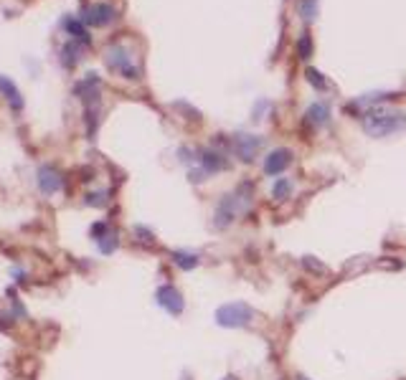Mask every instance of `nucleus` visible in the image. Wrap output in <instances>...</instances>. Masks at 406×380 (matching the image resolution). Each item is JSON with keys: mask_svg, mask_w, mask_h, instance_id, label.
<instances>
[{"mask_svg": "<svg viewBox=\"0 0 406 380\" xmlns=\"http://www.w3.org/2000/svg\"><path fill=\"white\" fill-rule=\"evenodd\" d=\"M361 122L371 137H389L406 130V112L389 107H368L361 115Z\"/></svg>", "mask_w": 406, "mask_h": 380, "instance_id": "f257e3e1", "label": "nucleus"}, {"mask_svg": "<svg viewBox=\"0 0 406 380\" xmlns=\"http://www.w3.org/2000/svg\"><path fill=\"white\" fill-rule=\"evenodd\" d=\"M247 193V185H239V190L236 193H232V195H224L221 198V203H218V208H216V215H214V226L216 228H229V226L234 224V218L247 208V198L249 195H244Z\"/></svg>", "mask_w": 406, "mask_h": 380, "instance_id": "f03ea898", "label": "nucleus"}, {"mask_svg": "<svg viewBox=\"0 0 406 380\" xmlns=\"http://www.w3.org/2000/svg\"><path fill=\"white\" fill-rule=\"evenodd\" d=\"M104 61H107V67L112 69V71H117V74H122L124 79H140V67L135 64L133 54L127 51V46H122V43H112L107 49V54H104Z\"/></svg>", "mask_w": 406, "mask_h": 380, "instance_id": "7ed1b4c3", "label": "nucleus"}, {"mask_svg": "<svg viewBox=\"0 0 406 380\" xmlns=\"http://www.w3.org/2000/svg\"><path fill=\"white\" fill-rule=\"evenodd\" d=\"M254 317V309L247 305V302H229V305H221L216 309V322L221 327H229V330H239V327H247Z\"/></svg>", "mask_w": 406, "mask_h": 380, "instance_id": "20e7f679", "label": "nucleus"}, {"mask_svg": "<svg viewBox=\"0 0 406 380\" xmlns=\"http://www.w3.org/2000/svg\"><path fill=\"white\" fill-rule=\"evenodd\" d=\"M115 18H117V10L112 8L109 3H102V0L89 3V5H84L82 8V21L87 25H97V28H102V25L112 23Z\"/></svg>", "mask_w": 406, "mask_h": 380, "instance_id": "39448f33", "label": "nucleus"}, {"mask_svg": "<svg viewBox=\"0 0 406 380\" xmlns=\"http://www.w3.org/2000/svg\"><path fill=\"white\" fill-rule=\"evenodd\" d=\"M262 145H264V140L257 137V134H239V137L234 140V152H236L239 160L251 163V160L257 157L259 150H262Z\"/></svg>", "mask_w": 406, "mask_h": 380, "instance_id": "423d86ee", "label": "nucleus"}, {"mask_svg": "<svg viewBox=\"0 0 406 380\" xmlns=\"http://www.w3.org/2000/svg\"><path fill=\"white\" fill-rule=\"evenodd\" d=\"M292 163V152L287 147H277L272 150L264 160V173L267 175H282Z\"/></svg>", "mask_w": 406, "mask_h": 380, "instance_id": "0eeeda50", "label": "nucleus"}, {"mask_svg": "<svg viewBox=\"0 0 406 380\" xmlns=\"http://www.w3.org/2000/svg\"><path fill=\"white\" fill-rule=\"evenodd\" d=\"M158 305L163 307L168 314H181L185 302H183L181 292L175 289V287H170V284H166V287H160L158 289Z\"/></svg>", "mask_w": 406, "mask_h": 380, "instance_id": "6e6552de", "label": "nucleus"}, {"mask_svg": "<svg viewBox=\"0 0 406 380\" xmlns=\"http://www.w3.org/2000/svg\"><path fill=\"white\" fill-rule=\"evenodd\" d=\"M199 163H201V170L206 175H214V173H221L229 167L226 163V157L221 152H216V150H201L199 152Z\"/></svg>", "mask_w": 406, "mask_h": 380, "instance_id": "1a4fd4ad", "label": "nucleus"}, {"mask_svg": "<svg viewBox=\"0 0 406 380\" xmlns=\"http://www.w3.org/2000/svg\"><path fill=\"white\" fill-rule=\"evenodd\" d=\"M328 122H330V109H328V104L315 102V104H310V107H307L305 124L310 127V130H320V127H325Z\"/></svg>", "mask_w": 406, "mask_h": 380, "instance_id": "9d476101", "label": "nucleus"}, {"mask_svg": "<svg viewBox=\"0 0 406 380\" xmlns=\"http://www.w3.org/2000/svg\"><path fill=\"white\" fill-rule=\"evenodd\" d=\"M61 173H58L56 167L51 165H43L41 170H38V188L43 190V193H56V190H61Z\"/></svg>", "mask_w": 406, "mask_h": 380, "instance_id": "9b49d317", "label": "nucleus"}, {"mask_svg": "<svg viewBox=\"0 0 406 380\" xmlns=\"http://www.w3.org/2000/svg\"><path fill=\"white\" fill-rule=\"evenodd\" d=\"M0 94H3V97H5V99H8V104L13 109H21L23 107V97H21V91H18V86L13 82H10L8 76H0Z\"/></svg>", "mask_w": 406, "mask_h": 380, "instance_id": "f8f14e48", "label": "nucleus"}, {"mask_svg": "<svg viewBox=\"0 0 406 380\" xmlns=\"http://www.w3.org/2000/svg\"><path fill=\"white\" fill-rule=\"evenodd\" d=\"M76 94H79L82 99H87V102L97 99V97H100V76H97V74H87V79H84V82L76 86Z\"/></svg>", "mask_w": 406, "mask_h": 380, "instance_id": "ddd939ff", "label": "nucleus"}, {"mask_svg": "<svg viewBox=\"0 0 406 380\" xmlns=\"http://www.w3.org/2000/svg\"><path fill=\"white\" fill-rule=\"evenodd\" d=\"M64 28H67V34H71L76 43H82V46H89L91 38L87 34V28L82 25V21H76V18H64Z\"/></svg>", "mask_w": 406, "mask_h": 380, "instance_id": "4468645a", "label": "nucleus"}, {"mask_svg": "<svg viewBox=\"0 0 406 380\" xmlns=\"http://www.w3.org/2000/svg\"><path fill=\"white\" fill-rule=\"evenodd\" d=\"M79 61H82V43H76V41L67 43V46L61 49V64L67 69H71V67H76Z\"/></svg>", "mask_w": 406, "mask_h": 380, "instance_id": "2eb2a0df", "label": "nucleus"}, {"mask_svg": "<svg viewBox=\"0 0 406 380\" xmlns=\"http://www.w3.org/2000/svg\"><path fill=\"white\" fill-rule=\"evenodd\" d=\"M290 193H292V182H290V178H280V180H274V185H272V198L274 200H287L290 198Z\"/></svg>", "mask_w": 406, "mask_h": 380, "instance_id": "dca6fc26", "label": "nucleus"}, {"mask_svg": "<svg viewBox=\"0 0 406 380\" xmlns=\"http://www.w3.org/2000/svg\"><path fill=\"white\" fill-rule=\"evenodd\" d=\"M173 261L181 266V269H196V266H199V257H196V254H188V251H175Z\"/></svg>", "mask_w": 406, "mask_h": 380, "instance_id": "f3484780", "label": "nucleus"}, {"mask_svg": "<svg viewBox=\"0 0 406 380\" xmlns=\"http://www.w3.org/2000/svg\"><path fill=\"white\" fill-rule=\"evenodd\" d=\"M300 16H302V21L313 23L317 18V0H302L300 3Z\"/></svg>", "mask_w": 406, "mask_h": 380, "instance_id": "a211bd4d", "label": "nucleus"}, {"mask_svg": "<svg viewBox=\"0 0 406 380\" xmlns=\"http://www.w3.org/2000/svg\"><path fill=\"white\" fill-rule=\"evenodd\" d=\"M297 56L302 58V61H307V58L313 56V38H310V34H302L297 41Z\"/></svg>", "mask_w": 406, "mask_h": 380, "instance_id": "6ab92c4d", "label": "nucleus"}, {"mask_svg": "<svg viewBox=\"0 0 406 380\" xmlns=\"http://www.w3.org/2000/svg\"><path fill=\"white\" fill-rule=\"evenodd\" d=\"M302 266H305L310 274H328V266L323 261H317L315 257H305L302 259Z\"/></svg>", "mask_w": 406, "mask_h": 380, "instance_id": "aec40b11", "label": "nucleus"}, {"mask_svg": "<svg viewBox=\"0 0 406 380\" xmlns=\"http://www.w3.org/2000/svg\"><path fill=\"white\" fill-rule=\"evenodd\" d=\"M305 76H307V82L313 84V86H315L317 91H325V89H328V82L323 79V74H320V71H315V69H307Z\"/></svg>", "mask_w": 406, "mask_h": 380, "instance_id": "412c9836", "label": "nucleus"}, {"mask_svg": "<svg viewBox=\"0 0 406 380\" xmlns=\"http://www.w3.org/2000/svg\"><path fill=\"white\" fill-rule=\"evenodd\" d=\"M104 195H107V193H91V195H87V203H89V206H104V203H107V200H104Z\"/></svg>", "mask_w": 406, "mask_h": 380, "instance_id": "4be33fe9", "label": "nucleus"}, {"mask_svg": "<svg viewBox=\"0 0 406 380\" xmlns=\"http://www.w3.org/2000/svg\"><path fill=\"white\" fill-rule=\"evenodd\" d=\"M224 380H236V378H234V375H226V378Z\"/></svg>", "mask_w": 406, "mask_h": 380, "instance_id": "5701e85b", "label": "nucleus"}, {"mask_svg": "<svg viewBox=\"0 0 406 380\" xmlns=\"http://www.w3.org/2000/svg\"><path fill=\"white\" fill-rule=\"evenodd\" d=\"M300 380H307V378H300Z\"/></svg>", "mask_w": 406, "mask_h": 380, "instance_id": "b1692460", "label": "nucleus"}]
</instances>
